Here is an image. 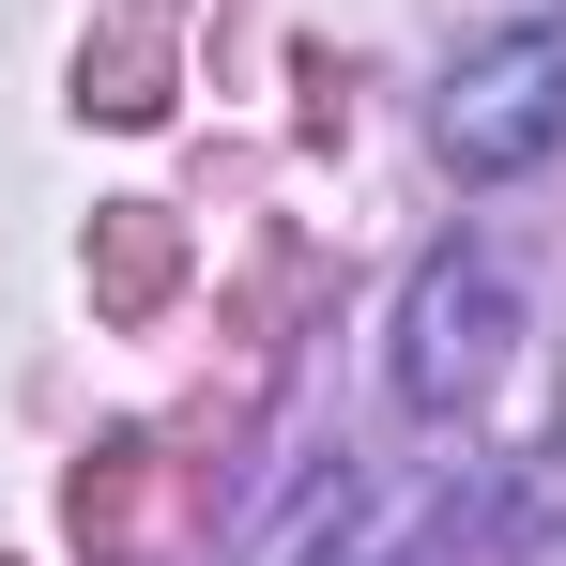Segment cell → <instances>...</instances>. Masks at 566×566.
Returning <instances> with one entry per match:
<instances>
[{
	"label": "cell",
	"instance_id": "obj_1",
	"mask_svg": "<svg viewBox=\"0 0 566 566\" xmlns=\"http://www.w3.org/2000/svg\"><path fill=\"white\" fill-rule=\"evenodd\" d=\"M552 138H566V31L521 15V31H490L460 77H444V154H460V185H505Z\"/></svg>",
	"mask_w": 566,
	"mask_h": 566
},
{
	"label": "cell",
	"instance_id": "obj_2",
	"mask_svg": "<svg viewBox=\"0 0 566 566\" xmlns=\"http://www.w3.org/2000/svg\"><path fill=\"white\" fill-rule=\"evenodd\" d=\"M505 337H521L505 276H490V261H429L413 306H398V398H413V413H474L490 368H505Z\"/></svg>",
	"mask_w": 566,
	"mask_h": 566
}]
</instances>
